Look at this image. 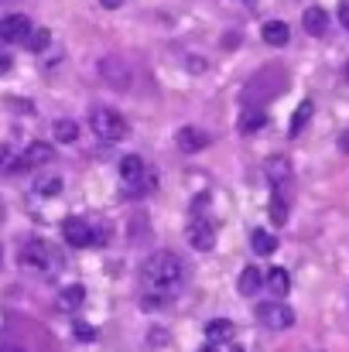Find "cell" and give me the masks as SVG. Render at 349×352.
<instances>
[{"instance_id":"32","label":"cell","mask_w":349,"mask_h":352,"mask_svg":"<svg viewBox=\"0 0 349 352\" xmlns=\"http://www.w3.org/2000/svg\"><path fill=\"white\" fill-rule=\"evenodd\" d=\"M206 352H220V349H216V346H209V349H206Z\"/></svg>"},{"instance_id":"12","label":"cell","mask_w":349,"mask_h":352,"mask_svg":"<svg viewBox=\"0 0 349 352\" xmlns=\"http://www.w3.org/2000/svg\"><path fill=\"white\" fill-rule=\"evenodd\" d=\"M302 24H305V31H308L312 38H322V34L329 31V14H326V7H305Z\"/></svg>"},{"instance_id":"16","label":"cell","mask_w":349,"mask_h":352,"mask_svg":"<svg viewBox=\"0 0 349 352\" xmlns=\"http://www.w3.org/2000/svg\"><path fill=\"white\" fill-rule=\"evenodd\" d=\"M264 284V270L260 267H243L240 270V280H236V291L240 294H257Z\"/></svg>"},{"instance_id":"22","label":"cell","mask_w":349,"mask_h":352,"mask_svg":"<svg viewBox=\"0 0 349 352\" xmlns=\"http://www.w3.org/2000/svg\"><path fill=\"white\" fill-rule=\"evenodd\" d=\"M267 126V113L264 110H246L243 117H240V133H257V130H264Z\"/></svg>"},{"instance_id":"34","label":"cell","mask_w":349,"mask_h":352,"mask_svg":"<svg viewBox=\"0 0 349 352\" xmlns=\"http://www.w3.org/2000/svg\"><path fill=\"white\" fill-rule=\"evenodd\" d=\"M233 352H243V349H233Z\"/></svg>"},{"instance_id":"6","label":"cell","mask_w":349,"mask_h":352,"mask_svg":"<svg viewBox=\"0 0 349 352\" xmlns=\"http://www.w3.org/2000/svg\"><path fill=\"white\" fill-rule=\"evenodd\" d=\"M62 239H65L69 246L83 250V246L96 243V233H93V226H89L86 219H79V216H69V219L62 223Z\"/></svg>"},{"instance_id":"20","label":"cell","mask_w":349,"mask_h":352,"mask_svg":"<svg viewBox=\"0 0 349 352\" xmlns=\"http://www.w3.org/2000/svg\"><path fill=\"white\" fill-rule=\"evenodd\" d=\"M206 339H209V346H220V342L233 339V322L230 318H213L206 325Z\"/></svg>"},{"instance_id":"24","label":"cell","mask_w":349,"mask_h":352,"mask_svg":"<svg viewBox=\"0 0 349 352\" xmlns=\"http://www.w3.org/2000/svg\"><path fill=\"white\" fill-rule=\"evenodd\" d=\"M34 192H38L41 199H52V195L62 192V178H59V175H52V178H38V182H34Z\"/></svg>"},{"instance_id":"1","label":"cell","mask_w":349,"mask_h":352,"mask_svg":"<svg viewBox=\"0 0 349 352\" xmlns=\"http://www.w3.org/2000/svg\"><path fill=\"white\" fill-rule=\"evenodd\" d=\"M182 280H185V263L171 250H158V253H151L140 263V284H144L147 294L168 298V294H175L182 287Z\"/></svg>"},{"instance_id":"23","label":"cell","mask_w":349,"mask_h":352,"mask_svg":"<svg viewBox=\"0 0 349 352\" xmlns=\"http://www.w3.org/2000/svg\"><path fill=\"white\" fill-rule=\"evenodd\" d=\"M79 137V123L76 120H55V140L59 144H76Z\"/></svg>"},{"instance_id":"10","label":"cell","mask_w":349,"mask_h":352,"mask_svg":"<svg viewBox=\"0 0 349 352\" xmlns=\"http://www.w3.org/2000/svg\"><path fill=\"white\" fill-rule=\"evenodd\" d=\"M100 72H103V79H107L114 89H130V82H134L130 69H127L120 58H103V62H100Z\"/></svg>"},{"instance_id":"14","label":"cell","mask_w":349,"mask_h":352,"mask_svg":"<svg viewBox=\"0 0 349 352\" xmlns=\"http://www.w3.org/2000/svg\"><path fill=\"white\" fill-rule=\"evenodd\" d=\"M83 301H86V287H83V284H69V287H62L59 298H55V305H59L62 311H76V308H83Z\"/></svg>"},{"instance_id":"19","label":"cell","mask_w":349,"mask_h":352,"mask_svg":"<svg viewBox=\"0 0 349 352\" xmlns=\"http://www.w3.org/2000/svg\"><path fill=\"white\" fill-rule=\"evenodd\" d=\"M250 250H253L257 256H271V253L277 250V236L267 233V230H253V233H250Z\"/></svg>"},{"instance_id":"26","label":"cell","mask_w":349,"mask_h":352,"mask_svg":"<svg viewBox=\"0 0 349 352\" xmlns=\"http://www.w3.org/2000/svg\"><path fill=\"white\" fill-rule=\"evenodd\" d=\"M72 332H76V339H79V342H93V339H96L93 325H86V322H76V325H72Z\"/></svg>"},{"instance_id":"4","label":"cell","mask_w":349,"mask_h":352,"mask_svg":"<svg viewBox=\"0 0 349 352\" xmlns=\"http://www.w3.org/2000/svg\"><path fill=\"white\" fill-rule=\"evenodd\" d=\"M253 318L267 329H291L295 325V311L284 305V301H260L253 308Z\"/></svg>"},{"instance_id":"8","label":"cell","mask_w":349,"mask_h":352,"mask_svg":"<svg viewBox=\"0 0 349 352\" xmlns=\"http://www.w3.org/2000/svg\"><path fill=\"white\" fill-rule=\"evenodd\" d=\"M52 161H55V147L45 144V140L28 144L24 154H21V168H45V164H52Z\"/></svg>"},{"instance_id":"33","label":"cell","mask_w":349,"mask_h":352,"mask_svg":"<svg viewBox=\"0 0 349 352\" xmlns=\"http://www.w3.org/2000/svg\"><path fill=\"white\" fill-rule=\"evenodd\" d=\"M346 79H349V62H346Z\"/></svg>"},{"instance_id":"7","label":"cell","mask_w":349,"mask_h":352,"mask_svg":"<svg viewBox=\"0 0 349 352\" xmlns=\"http://www.w3.org/2000/svg\"><path fill=\"white\" fill-rule=\"evenodd\" d=\"M189 243H192V250H199V253H209L213 246H216V230H213V223H206V219H195V223H189Z\"/></svg>"},{"instance_id":"30","label":"cell","mask_w":349,"mask_h":352,"mask_svg":"<svg viewBox=\"0 0 349 352\" xmlns=\"http://www.w3.org/2000/svg\"><path fill=\"white\" fill-rule=\"evenodd\" d=\"M339 151H349V130L343 133V137H339Z\"/></svg>"},{"instance_id":"15","label":"cell","mask_w":349,"mask_h":352,"mask_svg":"<svg viewBox=\"0 0 349 352\" xmlns=\"http://www.w3.org/2000/svg\"><path fill=\"white\" fill-rule=\"evenodd\" d=\"M120 178H123L127 185L140 182V178H144V157H140V154H123V157H120Z\"/></svg>"},{"instance_id":"29","label":"cell","mask_w":349,"mask_h":352,"mask_svg":"<svg viewBox=\"0 0 349 352\" xmlns=\"http://www.w3.org/2000/svg\"><path fill=\"white\" fill-rule=\"evenodd\" d=\"M100 3H103V7H107V10H116V7H120V3H123V0H100Z\"/></svg>"},{"instance_id":"5","label":"cell","mask_w":349,"mask_h":352,"mask_svg":"<svg viewBox=\"0 0 349 352\" xmlns=\"http://www.w3.org/2000/svg\"><path fill=\"white\" fill-rule=\"evenodd\" d=\"M31 31H34V28H31V17H24V14H10V17L0 21V41H7V45L28 41Z\"/></svg>"},{"instance_id":"3","label":"cell","mask_w":349,"mask_h":352,"mask_svg":"<svg viewBox=\"0 0 349 352\" xmlns=\"http://www.w3.org/2000/svg\"><path fill=\"white\" fill-rule=\"evenodd\" d=\"M21 263H24L28 270L52 274V270L59 267V253H55L48 243H41V239H31V243H24V246H21Z\"/></svg>"},{"instance_id":"21","label":"cell","mask_w":349,"mask_h":352,"mask_svg":"<svg viewBox=\"0 0 349 352\" xmlns=\"http://www.w3.org/2000/svg\"><path fill=\"white\" fill-rule=\"evenodd\" d=\"M312 113H315V103H312V100H302V103H298V110L291 113V130H288V133H291V137H298V133L308 126Z\"/></svg>"},{"instance_id":"13","label":"cell","mask_w":349,"mask_h":352,"mask_svg":"<svg viewBox=\"0 0 349 352\" xmlns=\"http://www.w3.org/2000/svg\"><path fill=\"white\" fill-rule=\"evenodd\" d=\"M260 38H264L271 48H284V45H288V38H291V31H288V24H284V21H267V24L260 28Z\"/></svg>"},{"instance_id":"2","label":"cell","mask_w":349,"mask_h":352,"mask_svg":"<svg viewBox=\"0 0 349 352\" xmlns=\"http://www.w3.org/2000/svg\"><path fill=\"white\" fill-rule=\"evenodd\" d=\"M89 130L100 137V140H110V144H116V140H123L127 137V120L120 117L116 110H107V107H93L89 110Z\"/></svg>"},{"instance_id":"25","label":"cell","mask_w":349,"mask_h":352,"mask_svg":"<svg viewBox=\"0 0 349 352\" xmlns=\"http://www.w3.org/2000/svg\"><path fill=\"white\" fill-rule=\"evenodd\" d=\"M48 45H52V31H48V28L31 31V38H28V52H34V55H38V52H45Z\"/></svg>"},{"instance_id":"31","label":"cell","mask_w":349,"mask_h":352,"mask_svg":"<svg viewBox=\"0 0 349 352\" xmlns=\"http://www.w3.org/2000/svg\"><path fill=\"white\" fill-rule=\"evenodd\" d=\"M0 352H24L21 346H0Z\"/></svg>"},{"instance_id":"9","label":"cell","mask_w":349,"mask_h":352,"mask_svg":"<svg viewBox=\"0 0 349 352\" xmlns=\"http://www.w3.org/2000/svg\"><path fill=\"white\" fill-rule=\"evenodd\" d=\"M291 178H295V168H291V161H288L284 154L267 157V182H271L274 188H288Z\"/></svg>"},{"instance_id":"27","label":"cell","mask_w":349,"mask_h":352,"mask_svg":"<svg viewBox=\"0 0 349 352\" xmlns=\"http://www.w3.org/2000/svg\"><path fill=\"white\" fill-rule=\"evenodd\" d=\"M339 21H343V28L349 31V0H339Z\"/></svg>"},{"instance_id":"11","label":"cell","mask_w":349,"mask_h":352,"mask_svg":"<svg viewBox=\"0 0 349 352\" xmlns=\"http://www.w3.org/2000/svg\"><path fill=\"white\" fill-rule=\"evenodd\" d=\"M175 144H178V151L195 154V151H206V147H209V133L199 130V126H182V130L175 133Z\"/></svg>"},{"instance_id":"18","label":"cell","mask_w":349,"mask_h":352,"mask_svg":"<svg viewBox=\"0 0 349 352\" xmlns=\"http://www.w3.org/2000/svg\"><path fill=\"white\" fill-rule=\"evenodd\" d=\"M264 280H267V287H271V294H277V298H284V294L291 291V274H288L284 267H271Z\"/></svg>"},{"instance_id":"17","label":"cell","mask_w":349,"mask_h":352,"mask_svg":"<svg viewBox=\"0 0 349 352\" xmlns=\"http://www.w3.org/2000/svg\"><path fill=\"white\" fill-rule=\"evenodd\" d=\"M271 223L274 226L288 223V188H274L271 192Z\"/></svg>"},{"instance_id":"28","label":"cell","mask_w":349,"mask_h":352,"mask_svg":"<svg viewBox=\"0 0 349 352\" xmlns=\"http://www.w3.org/2000/svg\"><path fill=\"white\" fill-rule=\"evenodd\" d=\"M10 65H14V62H10V55H0V76H7V72H10Z\"/></svg>"}]
</instances>
